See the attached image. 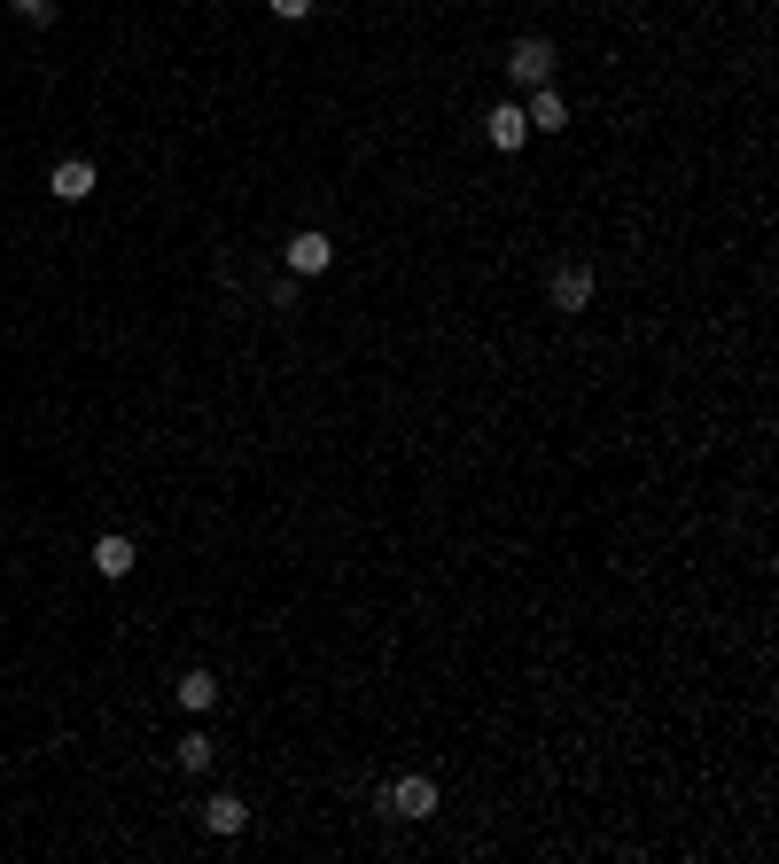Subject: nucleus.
I'll return each instance as SVG.
<instances>
[{
    "mask_svg": "<svg viewBox=\"0 0 779 864\" xmlns=\"http://www.w3.org/2000/svg\"><path fill=\"white\" fill-rule=\"evenodd\" d=\"M281 257H289V273H327V266H335V242H327L320 226H304V234H289Z\"/></svg>",
    "mask_w": 779,
    "mask_h": 864,
    "instance_id": "f257e3e1",
    "label": "nucleus"
},
{
    "mask_svg": "<svg viewBox=\"0 0 779 864\" xmlns=\"http://www.w3.org/2000/svg\"><path fill=\"white\" fill-rule=\"evenodd\" d=\"M592 289H600V281H592V266H561V273L546 281L554 312H585V304H592Z\"/></svg>",
    "mask_w": 779,
    "mask_h": 864,
    "instance_id": "f03ea898",
    "label": "nucleus"
},
{
    "mask_svg": "<svg viewBox=\"0 0 779 864\" xmlns=\"http://www.w3.org/2000/svg\"><path fill=\"white\" fill-rule=\"evenodd\" d=\"M483 133H491V148H499V156H514V148L531 141V117H523V102H491V125H483Z\"/></svg>",
    "mask_w": 779,
    "mask_h": 864,
    "instance_id": "7ed1b4c3",
    "label": "nucleus"
},
{
    "mask_svg": "<svg viewBox=\"0 0 779 864\" xmlns=\"http://www.w3.org/2000/svg\"><path fill=\"white\" fill-rule=\"evenodd\" d=\"M382 795H390V818H437V779H398Z\"/></svg>",
    "mask_w": 779,
    "mask_h": 864,
    "instance_id": "20e7f679",
    "label": "nucleus"
},
{
    "mask_svg": "<svg viewBox=\"0 0 779 864\" xmlns=\"http://www.w3.org/2000/svg\"><path fill=\"white\" fill-rule=\"evenodd\" d=\"M507 70H514V86H546V70H554V47H546V40H514Z\"/></svg>",
    "mask_w": 779,
    "mask_h": 864,
    "instance_id": "39448f33",
    "label": "nucleus"
},
{
    "mask_svg": "<svg viewBox=\"0 0 779 864\" xmlns=\"http://www.w3.org/2000/svg\"><path fill=\"white\" fill-rule=\"evenodd\" d=\"M523 117H531V133H561V125H569V102L554 94V86H531V102H523Z\"/></svg>",
    "mask_w": 779,
    "mask_h": 864,
    "instance_id": "423d86ee",
    "label": "nucleus"
},
{
    "mask_svg": "<svg viewBox=\"0 0 779 864\" xmlns=\"http://www.w3.org/2000/svg\"><path fill=\"white\" fill-rule=\"evenodd\" d=\"M63 203H86V195H94V164H86V156H70V164H55V180H47Z\"/></svg>",
    "mask_w": 779,
    "mask_h": 864,
    "instance_id": "0eeeda50",
    "label": "nucleus"
},
{
    "mask_svg": "<svg viewBox=\"0 0 779 864\" xmlns=\"http://www.w3.org/2000/svg\"><path fill=\"white\" fill-rule=\"evenodd\" d=\"M133 561H141V553H133V538H125V530L94 538V569H102V576H133Z\"/></svg>",
    "mask_w": 779,
    "mask_h": 864,
    "instance_id": "6e6552de",
    "label": "nucleus"
},
{
    "mask_svg": "<svg viewBox=\"0 0 779 864\" xmlns=\"http://www.w3.org/2000/svg\"><path fill=\"white\" fill-rule=\"evenodd\" d=\"M242 826H249V810H242L234 795H211V803H203V833H219V841H234Z\"/></svg>",
    "mask_w": 779,
    "mask_h": 864,
    "instance_id": "1a4fd4ad",
    "label": "nucleus"
},
{
    "mask_svg": "<svg viewBox=\"0 0 779 864\" xmlns=\"http://www.w3.org/2000/svg\"><path fill=\"white\" fill-rule=\"evenodd\" d=\"M171 694H180V709H196V717H203V709H219V677H211V670H188L180 685H171Z\"/></svg>",
    "mask_w": 779,
    "mask_h": 864,
    "instance_id": "9d476101",
    "label": "nucleus"
},
{
    "mask_svg": "<svg viewBox=\"0 0 779 864\" xmlns=\"http://www.w3.org/2000/svg\"><path fill=\"white\" fill-rule=\"evenodd\" d=\"M180 763H188V771H211V763H219V740H211V732H188V740H180Z\"/></svg>",
    "mask_w": 779,
    "mask_h": 864,
    "instance_id": "9b49d317",
    "label": "nucleus"
},
{
    "mask_svg": "<svg viewBox=\"0 0 779 864\" xmlns=\"http://www.w3.org/2000/svg\"><path fill=\"white\" fill-rule=\"evenodd\" d=\"M9 9H16L24 24H55V0H9Z\"/></svg>",
    "mask_w": 779,
    "mask_h": 864,
    "instance_id": "f8f14e48",
    "label": "nucleus"
},
{
    "mask_svg": "<svg viewBox=\"0 0 779 864\" xmlns=\"http://www.w3.org/2000/svg\"><path fill=\"white\" fill-rule=\"evenodd\" d=\"M266 9H274L281 24H297V16H312V0H266Z\"/></svg>",
    "mask_w": 779,
    "mask_h": 864,
    "instance_id": "ddd939ff",
    "label": "nucleus"
}]
</instances>
